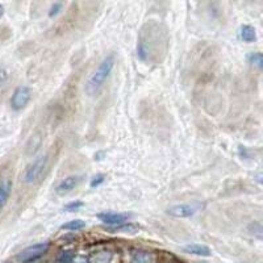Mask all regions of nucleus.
Masks as SVG:
<instances>
[{
  "label": "nucleus",
  "instance_id": "nucleus-13",
  "mask_svg": "<svg viewBox=\"0 0 263 263\" xmlns=\"http://www.w3.org/2000/svg\"><path fill=\"white\" fill-rule=\"evenodd\" d=\"M137 229H140V226L134 225V224H121L117 226H109L108 230L111 233H117V232H125V233H134Z\"/></svg>",
  "mask_w": 263,
  "mask_h": 263
},
{
  "label": "nucleus",
  "instance_id": "nucleus-9",
  "mask_svg": "<svg viewBox=\"0 0 263 263\" xmlns=\"http://www.w3.org/2000/svg\"><path fill=\"white\" fill-rule=\"evenodd\" d=\"M183 252L188 253V254H194V256H200V257H210V250L208 246L206 245H198L192 244L183 246Z\"/></svg>",
  "mask_w": 263,
  "mask_h": 263
},
{
  "label": "nucleus",
  "instance_id": "nucleus-10",
  "mask_svg": "<svg viewBox=\"0 0 263 263\" xmlns=\"http://www.w3.org/2000/svg\"><path fill=\"white\" fill-rule=\"evenodd\" d=\"M153 260H154V257L152 253L136 250L130 254L129 263H153Z\"/></svg>",
  "mask_w": 263,
  "mask_h": 263
},
{
  "label": "nucleus",
  "instance_id": "nucleus-14",
  "mask_svg": "<svg viewBox=\"0 0 263 263\" xmlns=\"http://www.w3.org/2000/svg\"><path fill=\"white\" fill-rule=\"evenodd\" d=\"M112 253L107 252V250H103V252H99L98 254H95L94 257V262L95 263H111L112 261Z\"/></svg>",
  "mask_w": 263,
  "mask_h": 263
},
{
  "label": "nucleus",
  "instance_id": "nucleus-19",
  "mask_svg": "<svg viewBox=\"0 0 263 263\" xmlns=\"http://www.w3.org/2000/svg\"><path fill=\"white\" fill-rule=\"evenodd\" d=\"M62 5H63L62 3H55V4H54L53 7L50 8V12H49L50 17H54V16H57L58 13H59V11L62 9Z\"/></svg>",
  "mask_w": 263,
  "mask_h": 263
},
{
  "label": "nucleus",
  "instance_id": "nucleus-23",
  "mask_svg": "<svg viewBox=\"0 0 263 263\" xmlns=\"http://www.w3.org/2000/svg\"><path fill=\"white\" fill-rule=\"evenodd\" d=\"M5 263H11V262H5Z\"/></svg>",
  "mask_w": 263,
  "mask_h": 263
},
{
  "label": "nucleus",
  "instance_id": "nucleus-12",
  "mask_svg": "<svg viewBox=\"0 0 263 263\" xmlns=\"http://www.w3.org/2000/svg\"><path fill=\"white\" fill-rule=\"evenodd\" d=\"M83 228H86V222L83 220H71V221L66 222L61 226V229L63 230H70V232H78V230H82Z\"/></svg>",
  "mask_w": 263,
  "mask_h": 263
},
{
  "label": "nucleus",
  "instance_id": "nucleus-21",
  "mask_svg": "<svg viewBox=\"0 0 263 263\" xmlns=\"http://www.w3.org/2000/svg\"><path fill=\"white\" fill-rule=\"evenodd\" d=\"M71 263H90V262H88V260L86 257L79 256V257H74V260Z\"/></svg>",
  "mask_w": 263,
  "mask_h": 263
},
{
  "label": "nucleus",
  "instance_id": "nucleus-1",
  "mask_svg": "<svg viewBox=\"0 0 263 263\" xmlns=\"http://www.w3.org/2000/svg\"><path fill=\"white\" fill-rule=\"evenodd\" d=\"M113 66H114L113 54L104 58L103 61H102V63L99 65V67L95 70V73L92 74L91 78L88 79L87 86H86L88 94L94 95V94H96V92L99 91L100 88L103 87L104 82L107 80L109 74L112 73Z\"/></svg>",
  "mask_w": 263,
  "mask_h": 263
},
{
  "label": "nucleus",
  "instance_id": "nucleus-17",
  "mask_svg": "<svg viewBox=\"0 0 263 263\" xmlns=\"http://www.w3.org/2000/svg\"><path fill=\"white\" fill-rule=\"evenodd\" d=\"M104 180H105V175H103V174H98V175H95L94 178H92L90 186H91L92 188L99 187L100 184L104 183Z\"/></svg>",
  "mask_w": 263,
  "mask_h": 263
},
{
  "label": "nucleus",
  "instance_id": "nucleus-20",
  "mask_svg": "<svg viewBox=\"0 0 263 263\" xmlns=\"http://www.w3.org/2000/svg\"><path fill=\"white\" fill-rule=\"evenodd\" d=\"M8 71L5 69H0V87L7 83Z\"/></svg>",
  "mask_w": 263,
  "mask_h": 263
},
{
  "label": "nucleus",
  "instance_id": "nucleus-7",
  "mask_svg": "<svg viewBox=\"0 0 263 263\" xmlns=\"http://www.w3.org/2000/svg\"><path fill=\"white\" fill-rule=\"evenodd\" d=\"M98 218H100L104 224L109 226H117L121 224H125L129 218V214L126 213H113V212H104V213L98 214Z\"/></svg>",
  "mask_w": 263,
  "mask_h": 263
},
{
  "label": "nucleus",
  "instance_id": "nucleus-16",
  "mask_svg": "<svg viewBox=\"0 0 263 263\" xmlns=\"http://www.w3.org/2000/svg\"><path fill=\"white\" fill-rule=\"evenodd\" d=\"M249 62L252 63L254 67L257 69H262V63H263V57L261 53H252L249 55Z\"/></svg>",
  "mask_w": 263,
  "mask_h": 263
},
{
  "label": "nucleus",
  "instance_id": "nucleus-6",
  "mask_svg": "<svg viewBox=\"0 0 263 263\" xmlns=\"http://www.w3.org/2000/svg\"><path fill=\"white\" fill-rule=\"evenodd\" d=\"M82 182H83V176L82 175L67 176L66 179H63L61 183L58 184L57 188H55V192H57V195L63 196V195L69 194V192H71L74 188L78 187Z\"/></svg>",
  "mask_w": 263,
  "mask_h": 263
},
{
  "label": "nucleus",
  "instance_id": "nucleus-11",
  "mask_svg": "<svg viewBox=\"0 0 263 263\" xmlns=\"http://www.w3.org/2000/svg\"><path fill=\"white\" fill-rule=\"evenodd\" d=\"M240 37H241V40L245 42L256 41V38H257L256 29H254L252 25H242L240 29Z\"/></svg>",
  "mask_w": 263,
  "mask_h": 263
},
{
  "label": "nucleus",
  "instance_id": "nucleus-3",
  "mask_svg": "<svg viewBox=\"0 0 263 263\" xmlns=\"http://www.w3.org/2000/svg\"><path fill=\"white\" fill-rule=\"evenodd\" d=\"M49 249V244L48 242H42V244L32 245L29 248L24 249L23 252L20 253L19 256L16 257V262L17 263H29L33 261H37L38 258H41Z\"/></svg>",
  "mask_w": 263,
  "mask_h": 263
},
{
  "label": "nucleus",
  "instance_id": "nucleus-8",
  "mask_svg": "<svg viewBox=\"0 0 263 263\" xmlns=\"http://www.w3.org/2000/svg\"><path fill=\"white\" fill-rule=\"evenodd\" d=\"M12 192V182L9 179L3 180L0 183V212L3 210L5 204L8 203V199L11 196Z\"/></svg>",
  "mask_w": 263,
  "mask_h": 263
},
{
  "label": "nucleus",
  "instance_id": "nucleus-4",
  "mask_svg": "<svg viewBox=\"0 0 263 263\" xmlns=\"http://www.w3.org/2000/svg\"><path fill=\"white\" fill-rule=\"evenodd\" d=\"M32 98V91L31 88L27 86H20L15 90L13 95L11 98V107L13 111H20L23 109Z\"/></svg>",
  "mask_w": 263,
  "mask_h": 263
},
{
  "label": "nucleus",
  "instance_id": "nucleus-2",
  "mask_svg": "<svg viewBox=\"0 0 263 263\" xmlns=\"http://www.w3.org/2000/svg\"><path fill=\"white\" fill-rule=\"evenodd\" d=\"M49 158L46 156H41L36 158L24 171L23 182L27 184H35L41 179L42 174L45 172L46 166H48Z\"/></svg>",
  "mask_w": 263,
  "mask_h": 263
},
{
  "label": "nucleus",
  "instance_id": "nucleus-22",
  "mask_svg": "<svg viewBox=\"0 0 263 263\" xmlns=\"http://www.w3.org/2000/svg\"><path fill=\"white\" fill-rule=\"evenodd\" d=\"M4 15V7L0 4V19H1V16Z\"/></svg>",
  "mask_w": 263,
  "mask_h": 263
},
{
  "label": "nucleus",
  "instance_id": "nucleus-15",
  "mask_svg": "<svg viewBox=\"0 0 263 263\" xmlns=\"http://www.w3.org/2000/svg\"><path fill=\"white\" fill-rule=\"evenodd\" d=\"M74 252L73 250H63L59 253V256L57 258V263H71L74 260Z\"/></svg>",
  "mask_w": 263,
  "mask_h": 263
},
{
  "label": "nucleus",
  "instance_id": "nucleus-18",
  "mask_svg": "<svg viewBox=\"0 0 263 263\" xmlns=\"http://www.w3.org/2000/svg\"><path fill=\"white\" fill-rule=\"evenodd\" d=\"M82 207H83V203L79 202V200H76V202L69 203L67 206H65V210H69V212H74V210H78L79 208H82Z\"/></svg>",
  "mask_w": 263,
  "mask_h": 263
},
{
  "label": "nucleus",
  "instance_id": "nucleus-5",
  "mask_svg": "<svg viewBox=\"0 0 263 263\" xmlns=\"http://www.w3.org/2000/svg\"><path fill=\"white\" fill-rule=\"evenodd\" d=\"M198 210V206L195 204H178V206H172L167 210V213L172 217L176 218H184L194 216Z\"/></svg>",
  "mask_w": 263,
  "mask_h": 263
}]
</instances>
